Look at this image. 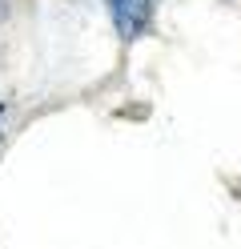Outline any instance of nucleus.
<instances>
[{"mask_svg":"<svg viewBox=\"0 0 241 249\" xmlns=\"http://www.w3.org/2000/svg\"><path fill=\"white\" fill-rule=\"evenodd\" d=\"M109 4V17H112V28L125 36V40H137L149 33L153 24V0H105Z\"/></svg>","mask_w":241,"mask_h":249,"instance_id":"1","label":"nucleus"}]
</instances>
